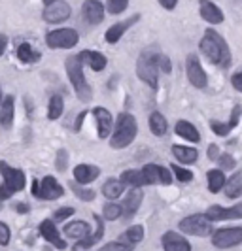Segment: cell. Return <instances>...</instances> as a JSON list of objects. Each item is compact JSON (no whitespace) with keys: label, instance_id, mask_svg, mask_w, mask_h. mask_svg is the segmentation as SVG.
Masks as SVG:
<instances>
[{"label":"cell","instance_id":"cell-1","mask_svg":"<svg viewBox=\"0 0 242 251\" xmlns=\"http://www.w3.org/2000/svg\"><path fill=\"white\" fill-rule=\"evenodd\" d=\"M199 48H201V51L204 53V57H208L210 63L217 64V66H221V68H227L231 64L229 46H227V42L219 36L216 30L208 28V30L204 32Z\"/></svg>","mask_w":242,"mask_h":251},{"label":"cell","instance_id":"cell-2","mask_svg":"<svg viewBox=\"0 0 242 251\" xmlns=\"http://www.w3.org/2000/svg\"><path fill=\"white\" fill-rule=\"evenodd\" d=\"M136 132H138L136 119L127 112L119 113L114 132H112V138H110V146L114 150H123L129 144H133V140L136 138Z\"/></svg>","mask_w":242,"mask_h":251},{"label":"cell","instance_id":"cell-3","mask_svg":"<svg viewBox=\"0 0 242 251\" xmlns=\"http://www.w3.org/2000/svg\"><path fill=\"white\" fill-rule=\"evenodd\" d=\"M66 74L68 79L72 83V87L76 91L78 99L81 102H89L93 97V91H91L89 83L85 81V75H83V61L80 55H70L66 59Z\"/></svg>","mask_w":242,"mask_h":251},{"label":"cell","instance_id":"cell-4","mask_svg":"<svg viewBox=\"0 0 242 251\" xmlns=\"http://www.w3.org/2000/svg\"><path fill=\"white\" fill-rule=\"evenodd\" d=\"M0 174L4 177V183L0 185V201H8L15 191L25 189V174L19 168H12L8 163L0 161Z\"/></svg>","mask_w":242,"mask_h":251},{"label":"cell","instance_id":"cell-5","mask_svg":"<svg viewBox=\"0 0 242 251\" xmlns=\"http://www.w3.org/2000/svg\"><path fill=\"white\" fill-rule=\"evenodd\" d=\"M159 55L144 51L136 61V74L144 83H148L152 89H157V77H159Z\"/></svg>","mask_w":242,"mask_h":251},{"label":"cell","instance_id":"cell-6","mask_svg":"<svg viewBox=\"0 0 242 251\" xmlns=\"http://www.w3.org/2000/svg\"><path fill=\"white\" fill-rule=\"evenodd\" d=\"M180 230L191 236H208L212 234V221L204 214H195L189 217H184L178 223Z\"/></svg>","mask_w":242,"mask_h":251},{"label":"cell","instance_id":"cell-7","mask_svg":"<svg viewBox=\"0 0 242 251\" xmlns=\"http://www.w3.org/2000/svg\"><path fill=\"white\" fill-rule=\"evenodd\" d=\"M32 193L36 199H46V201H55L63 197V185L53 176H46L42 181H32Z\"/></svg>","mask_w":242,"mask_h":251},{"label":"cell","instance_id":"cell-8","mask_svg":"<svg viewBox=\"0 0 242 251\" xmlns=\"http://www.w3.org/2000/svg\"><path fill=\"white\" fill-rule=\"evenodd\" d=\"M78 40H80V36L74 28H57V30H51L46 36L48 46L53 50H70L76 46Z\"/></svg>","mask_w":242,"mask_h":251},{"label":"cell","instance_id":"cell-9","mask_svg":"<svg viewBox=\"0 0 242 251\" xmlns=\"http://www.w3.org/2000/svg\"><path fill=\"white\" fill-rule=\"evenodd\" d=\"M212 244L217 250H229L242 244V226H235V228H219L212 236Z\"/></svg>","mask_w":242,"mask_h":251},{"label":"cell","instance_id":"cell-10","mask_svg":"<svg viewBox=\"0 0 242 251\" xmlns=\"http://www.w3.org/2000/svg\"><path fill=\"white\" fill-rule=\"evenodd\" d=\"M70 6L64 2V0H51L50 4H46L44 8V21H48L51 25H57V23H63L70 17Z\"/></svg>","mask_w":242,"mask_h":251},{"label":"cell","instance_id":"cell-11","mask_svg":"<svg viewBox=\"0 0 242 251\" xmlns=\"http://www.w3.org/2000/svg\"><path fill=\"white\" fill-rule=\"evenodd\" d=\"M186 72H188V79L193 87L197 89H204L206 87V74H204L203 66L199 63L197 55H189L188 61H186Z\"/></svg>","mask_w":242,"mask_h":251},{"label":"cell","instance_id":"cell-12","mask_svg":"<svg viewBox=\"0 0 242 251\" xmlns=\"http://www.w3.org/2000/svg\"><path fill=\"white\" fill-rule=\"evenodd\" d=\"M142 174L146 177V185H153V183H161V185H170L172 183V176L170 172L159 166V164H146L142 168Z\"/></svg>","mask_w":242,"mask_h":251},{"label":"cell","instance_id":"cell-13","mask_svg":"<svg viewBox=\"0 0 242 251\" xmlns=\"http://www.w3.org/2000/svg\"><path fill=\"white\" fill-rule=\"evenodd\" d=\"M206 217L210 221H225V219H242V204H237L233 208H223V206H210L206 210Z\"/></svg>","mask_w":242,"mask_h":251},{"label":"cell","instance_id":"cell-14","mask_svg":"<svg viewBox=\"0 0 242 251\" xmlns=\"http://www.w3.org/2000/svg\"><path fill=\"white\" fill-rule=\"evenodd\" d=\"M40 234L48 240L51 246H55L57 250H64V248H66V242L61 238V234H59L55 223L50 221V219H46V221L40 223Z\"/></svg>","mask_w":242,"mask_h":251},{"label":"cell","instance_id":"cell-15","mask_svg":"<svg viewBox=\"0 0 242 251\" xmlns=\"http://www.w3.org/2000/svg\"><path fill=\"white\" fill-rule=\"evenodd\" d=\"M199 10H201V17H203L206 23H210V25H219V23H223V12L217 8L214 2H210V0H201V2H199Z\"/></svg>","mask_w":242,"mask_h":251},{"label":"cell","instance_id":"cell-16","mask_svg":"<svg viewBox=\"0 0 242 251\" xmlns=\"http://www.w3.org/2000/svg\"><path fill=\"white\" fill-rule=\"evenodd\" d=\"M83 17L89 25H99L104 19V6L99 0H85L83 2Z\"/></svg>","mask_w":242,"mask_h":251},{"label":"cell","instance_id":"cell-17","mask_svg":"<svg viewBox=\"0 0 242 251\" xmlns=\"http://www.w3.org/2000/svg\"><path fill=\"white\" fill-rule=\"evenodd\" d=\"M163 248L165 251H191V246H189V242L186 238H182L178 232H172V230H168L163 234Z\"/></svg>","mask_w":242,"mask_h":251},{"label":"cell","instance_id":"cell-18","mask_svg":"<svg viewBox=\"0 0 242 251\" xmlns=\"http://www.w3.org/2000/svg\"><path fill=\"white\" fill-rule=\"evenodd\" d=\"M93 115L97 119V125H99V138H106L112 134V113L108 112L106 108H95L93 110Z\"/></svg>","mask_w":242,"mask_h":251},{"label":"cell","instance_id":"cell-19","mask_svg":"<svg viewBox=\"0 0 242 251\" xmlns=\"http://www.w3.org/2000/svg\"><path fill=\"white\" fill-rule=\"evenodd\" d=\"M101 174L99 166H93V164H78L74 168V177H76V183L80 185H87L91 181H95Z\"/></svg>","mask_w":242,"mask_h":251},{"label":"cell","instance_id":"cell-20","mask_svg":"<svg viewBox=\"0 0 242 251\" xmlns=\"http://www.w3.org/2000/svg\"><path fill=\"white\" fill-rule=\"evenodd\" d=\"M142 199H144V195H142L140 187H133V191L129 193L127 197H125V201H123V206H121V210H123V215H131L136 214V210L140 208L142 204Z\"/></svg>","mask_w":242,"mask_h":251},{"label":"cell","instance_id":"cell-21","mask_svg":"<svg viewBox=\"0 0 242 251\" xmlns=\"http://www.w3.org/2000/svg\"><path fill=\"white\" fill-rule=\"evenodd\" d=\"M134 21H138V15H136V17H131V19L123 21V23H115V25H112L108 30H106V34H104L106 42H108V44H117V42L121 40V36L125 34V30H127Z\"/></svg>","mask_w":242,"mask_h":251},{"label":"cell","instance_id":"cell-22","mask_svg":"<svg viewBox=\"0 0 242 251\" xmlns=\"http://www.w3.org/2000/svg\"><path fill=\"white\" fill-rule=\"evenodd\" d=\"M80 57H81L83 63L89 64L95 72H101V70L106 68V57L102 55L101 51H81Z\"/></svg>","mask_w":242,"mask_h":251},{"label":"cell","instance_id":"cell-23","mask_svg":"<svg viewBox=\"0 0 242 251\" xmlns=\"http://www.w3.org/2000/svg\"><path fill=\"white\" fill-rule=\"evenodd\" d=\"M223 189H225V197L227 199H239V197H242V170L235 172L229 179H225Z\"/></svg>","mask_w":242,"mask_h":251},{"label":"cell","instance_id":"cell-24","mask_svg":"<svg viewBox=\"0 0 242 251\" xmlns=\"http://www.w3.org/2000/svg\"><path fill=\"white\" fill-rule=\"evenodd\" d=\"M64 234L68 238H74V240H81V238H87L91 234V228L85 221H74V223H68L64 226Z\"/></svg>","mask_w":242,"mask_h":251},{"label":"cell","instance_id":"cell-25","mask_svg":"<svg viewBox=\"0 0 242 251\" xmlns=\"http://www.w3.org/2000/svg\"><path fill=\"white\" fill-rule=\"evenodd\" d=\"M13 115H15V108H13V97H6L2 104H0V125L4 128H10L13 123Z\"/></svg>","mask_w":242,"mask_h":251},{"label":"cell","instance_id":"cell-26","mask_svg":"<svg viewBox=\"0 0 242 251\" xmlns=\"http://www.w3.org/2000/svg\"><path fill=\"white\" fill-rule=\"evenodd\" d=\"M123 187H125V183H123L121 179H117V177H110V179L102 185V195H104L106 199H110V201H115V199H119V197H121Z\"/></svg>","mask_w":242,"mask_h":251},{"label":"cell","instance_id":"cell-27","mask_svg":"<svg viewBox=\"0 0 242 251\" xmlns=\"http://www.w3.org/2000/svg\"><path fill=\"white\" fill-rule=\"evenodd\" d=\"M172 155L178 159L180 163L191 164L197 161L199 151L195 150V148H186V146H172Z\"/></svg>","mask_w":242,"mask_h":251},{"label":"cell","instance_id":"cell-28","mask_svg":"<svg viewBox=\"0 0 242 251\" xmlns=\"http://www.w3.org/2000/svg\"><path fill=\"white\" fill-rule=\"evenodd\" d=\"M176 134L182 136V138L189 140V142H199V140H201L199 130H197L189 121H178V123H176Z\"/></svg>","mask_w":242,"mask_h":251},{"label":"cell","instance_id":"cell-29","mask_svg":"<svg viewBox=\"0 0 242 251\" xmlns=\"http://www.w3.org/2000/svg\"><path fill=\"white\" fill-rule=\"evenodd\" d=\"M150 128H152V132L155 134V136H163V134H166V128H168V123H166V119L161 115L159 112H153L152 115H150Z\"/></svg>","mask_w":242,"mask_h":251},{"label":"cell","instance_id":"cell-30","mask_svg":"<svg viewBox=\"0 0 242 251\" xmlns=\"http://www.w3.org/2000/svg\"><path fill=\"white\" fill-rule=\"evenodd\" d=\"M208 189H210V193H219L223 185H225V176H223V172L217 168V170H210L208 174Z\"/></svg>","mask_w":242,"mask_h":251},{"label":"cell","instance_id":"cell-31","mask_svg":"<svg viewBox=\"0 0 242 251\" xmlns=\"http://www.w3.org/2000/svg\"><path fill=\"white\" fill-rule=\"evenodd\" d=\"M121 181L127 183V185H133V187H142L146 185V177L142 174V170H125L121 174Z\"/></svg>","mask_w":242,"mask_h":251},{"label":"cell","instance_id":"cell-32","mask_svg":"<svg viewBox=\"0 0 242 251\" xmlns=\"http://www.w3.org/2000/svg\"><path fill=\"white\" fill-rule=\"evenodd\" d=\"M64 110V104H63V99L59 97V95H53L50 100V106H48V117H50L51 121H55V119H59L61 117V113Z\"/></svg>","mask_w":242,"mask_h":251},{"label":"cell","instance_id":"cell-33","mask_svg":"<svg viewBox=\"0 0 242 251\" xmlns=\"http://www.w3.org/2000/svg\"><path fill=\"white\" fill-rule=\"evenodd\" d=\"M17 57H19L23 63H34V61L40 59V55L30 48V44H21V46L17 48Z\"/></svg>","mask_w":242,"mask_h":251},{"label":"cell","instance_id":"cell-34","mask_svg":"<svg viewBox=\"0 0 242 251\" xmlns=\"http://www.w3.org/2000/svg\"><path fill=\"white\" fill-rule=\"evenodd\" d=\"M123 238L127 240L129 244H138V242H142V238H144V226L140 225H133L129 226L127 230H125V234H123Z\"/></svg>","mask_w":242,"mask_h":251},{"label":"cell","instance_id":"cell-35","mask_svg":"<svg viewBox=\"0 0 242 251\" xmlns=\"http://www.w3.org/2000/svg\"><path fill=\"white\" fill-rule=\"evenodd\" d=\"M121 215H123L121 206H117V204H106V206H104V219L115 221V219L121 217Z\"/></svg>","mask_w":242,"mask_h":251},{"label":"cell","instance_id":"cell-36","mask_svg":"<svg viewBox=\"0 0 242 251\" xmlns=\"http://www.w3.org/2000/svg\"><path fill=\"white\" fill-rule=\"evenodd\" d=\"M70 187H72V191L76 193L78 199H81L83 202H91L93 199H95V193H93V191H89V189H81L80 185H76L74 181L70 183Z\"/></svg>","mask_w":242,"mask_h":251},{"label":"cell","instance_id":"cell-37","mask_svg":"<svg viewBox=\"0 0 242 251\" xmlns=\"http://www.w3.org/2000/svg\"><path fill=\"white\" fill-rule=\"evenodd\" d=\"M127 6H129V0H108V12L112 13V15L125 12Z\"/></svg>","mask_w":242,"mask_h":251},{"label":"cell","instance_id":"cell-38","mask_svg":"<svg viewBox=\"0 0 242 251\" xmlns=\"http://www.w3.org/2000/svg\"><path fill=\"white\" fill-rule=\"evenodd\" d=\"M99 251H133V244H123V242H110Z\"/></svg>","mask_w":242,"mask_h":251},{"label":"cell","instance_id":"cell-39","mask_svg":"<svg viewBox=\"0 0 242 251\" xmlns=\"http://www.w3.org/2000/svg\"><path fill=\"white\" fill-rule=\"evenodd\" d=\"M172 172H174V176L178 177L180 181H191L193 179V174L189 172V170H186V168H182V166H178V164H172Z\"/></svg>","mask_w":242,"mask_h":251},{"label":"cell","instance_id":"cell-40","mask_svg":"<svg viewBox=\"0 0 242 251\" xmlns=\"http://www.w3.org/2000/svg\"><path fill=\"white\" fill-rule=\"evenodd\" d=\"M210 126H212V130L216 132L217 136H227L231 130H233L227 123H221V121H210Z\"/></svg>","mask_w":242,"mask_h":251},{"label":"cell","instance_id":"cell-41","mask_svg":"<svg viewBox=\"0 0 242 251\" xmlns=\"http://www.w3.org/2000/svg\"><path fill=\"white\" fill-rule=\"evenodd\" d=\"M217 163H219V166H221L223 170H231V168L235 166V159H233L231 155H227V153H223V155L217 157Z\"/></svg>","mask_w":242,"mask_h":251},{"label":"cell","instance_id":"cell-42","mask_svg":"<svg viewBox=\"0 0 242 251\" xmlns=\"http://www.w3.org/2000/svg\"><path fill=\"white\" fill-rule=\"evenodd\" d=\"M72 214H74V208H70V206H64V208H59V210L53 214V219H55V221H63V219L70 217Z\"/></svg>","mask_w":242,"mask_h":251},{"label":"cell","instance_id":"cell-43","mask_svg":"<svg viewBox=\"0 0 242 251\" xmlns=\"http://www.w3.org/2000/svg\"><path fill=\"white\" fill-rule=\"evenodd\" d=\"M10 228L6 223H0V246H8L10 244Z\"/></svg>","mask_w":242,"mask_h":251},{"label":"cell","instance_id":"cell-44","mask_svg":"<svg viewBox=\"0 0 242 251\" xmlns=\"http://www.w3.org/2000/svg\"><path fill=\"white\" fill-rule=\"evenodd\" d=\"M66 159H68V153L64 150H61L59 153H57V170H61V172H64L66 170Z\"/></svg>","mask_w":242,"mask_h":251},{"label":"cell","instance_id":"cell-45","mask_svg":"<svg viewBox=\"0 0 242 251\" xmlns=\"http://www.w3.org/2000/svg\"><path fill=\"white\" fill-rule=\"evenodd\" d=\"M159 70L165 72V74H170V70H172L170 59H168L166 55H159Z\"/></svg>","mask_w":242,"mask_h":251},{"label":"cell","instance_id":"cell-46","mask_svg":"<svg viewBox=\"0 0 242 251\" xmlns=\"http://www.w3.org/2000/svg\"><path fill=\"white\" fill-rule=\"evenodd\" d=\"M231 83H233V87L237 89L239 93H242V70L241 72H237V74L231 77Z\"/></svg>","mask_w":242,"mask_h":251},{"label":"cell","instance_id":"cell-47","mask_svg":"<svg viewBox=\"0 0 242 251\" xmlns=\"http://www.w3.org/2000/svg\"><path fill=\"white\" fill-rule=\"evenodd\" d=\"M159 4H161L165 10H174L176 4H178V0H159Z\"/></svg>","mask_w":242,"mask_h":251},{"label":"cell","instance_id":"cell-48","mask_svg":"<svg viewBox=\"0 0 242 251\" xmlns=\"http://www.w3.org/2000/svg\"><path fill=\"white\" fill-rule=\"evenodd\" d=\"M208 157H210V159H217V157H219V148H217L216 144H212V146L208 148Z\"/></svg>","mask_w":242,"mask_h":251},{"label":"cell","instance_id":"cell-49","mask_svg":"<svg viewBox=\"0 0 242 251\" xmlns=\"http://www.w3.org/2000/svg\"><path fill=\"white\" fill-rule=\"evenodd\" d=\"M6 46H8V38L4 36V34H0V55L6 51Z\"/></svg>","mask_w":242,"mask_h":251},{"label":"cell","instance_id":"cell-50","mask_svg":"<svg viewBox=\"0 0 242 251\" xmlns=\"http://www.w3.org/2000/svg\"><path fill=\"white\" fill-rule=\"evenodd\" d=\"M13 210H17L19 214H27V212H28L27 204H15V206H13Z\"/></svg>","mask_w":242,"mask_h":251},{"label":"cell","instance_id":"cell-51","mask_svg":"<svg viewBox=\"0 0 242 251\" xmlns=\"http://www.w3.org/2000/svg\"><path fill=\"white\" fill-rule=\"evenodd\" d=\"M44 2H46V4H50V2H51V0H44Z\"/></svg>","mask_w":242,"mask_h":251},{"label":"cell","instance_id":"cell-52","mask_svg":"<svg viewBox=\"0 0 242 251\" xmlns=\"http://www.w3.org/2000/svg\"><path fill=\"white\" fill-rule=\"evenodd\" d=\"M0 100H2V93H0Z\"/></svg>","mask_w":242,"mask_h":251},{"label":"cell","instance_id":"cell-53","mask_svg":"<svg viewBox=\"0 0 242 251\" xmlns=\"http://www.w3.org/2000/svg\"><path fill=\"white\" fill-rule=\"evenodd\" d=\"M0 210H2V204H0Z\"/></svg>","mask_w":242,"mask_h":251}]
</instances>
